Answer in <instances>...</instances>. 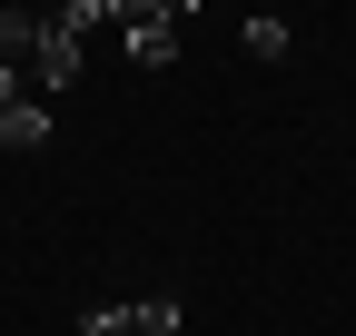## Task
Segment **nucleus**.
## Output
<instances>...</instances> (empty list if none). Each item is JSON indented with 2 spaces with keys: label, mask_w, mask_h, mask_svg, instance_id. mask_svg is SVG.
<instances>
[{
  "label": "nucleus",
  "mask_w": 356,
  "mask_h": 336,
  "mask_svg": "<svg viewBox=\"0 0 356 336\" xmlns=\"http://www.w3.org/2000/svg\"><path fill=\"white\" fill-rule=\"evenodd\" d=\"M188 317H178V297L168 287H149V297H129V336H178Z\"/></svg>",
  "instance_id": "5"
},
{
  "label": "nucleus",
  "mask_w": 356,
  "mask_h": 336,
  "mask_svg": "<svg viewBox=\"0 0 356 336\" xmlns=\"http://www.w3.org/2000/svg\"><path fill=\"white\" fill-rule=\"evenodd\" d=\"M30 60H40V20H30V10H0V69L20 79Z\"/></svg>",
  "instance_id": "4"
},
{
  "label": "nucleus",
  "mask_w": 356,
  "mask_h": 336,
  "mask_svg": "<svg viewBox=\"0 0 356 336\" xmlns=\"http://www.w3.org/2000/svg\"><path fill=\"white\" fill-rule=\"evenodd\" d=\"M89 30H109V0H70V10L40 20V60H30L40 90H70V79H79V40Z\"/></svg>",
  "instance_id": "1"
},
{
  "label": "nucleus",
  "mask_w": 356,
  "mask_h": 336,
  "mask_svg": "<svg viewBox=\"0 0 356 336\" xmlns=\"http://www.w3.org/2000/svg\"><path fill=\"white\" fill-rule=\"evenodd\" d=\"M0 149H10V158H30V149H50V109H40V99H20V109H0Z\"/></svg>",
  "instance_id": "3"
},
{
  "label": "nucleus",
  "mask_w": 356,
  "mask_h": 336,
  "mask_svg": "<svg viewBox=\"0 0 356 336\" xmlns=\"http://www.w3.org/2000/svg\"><path fill=\"white\" fill-rule=\"evenodd\" d=\"M109 30H129V60H139V69H168L178 60V10H168V0H109Z\"/></svg>",
  "instance_id": "2"
},
{
  "label": "nucleus",
  "mask_w": 356,
  "mask_h": 336,
  "mask_svg": "<svg viewBox=\"0 0 356 336\" xmlns=\"http://www.w3.org/2000/svg\"><path fill=\"white\" fill-rule=\"evenodd\" d=\"M238 40H248V60H287V40H297V30H287V20H267V10H257V20H248Z\"/></svg>",
  "instance_id": "6"
}]
</instances>
